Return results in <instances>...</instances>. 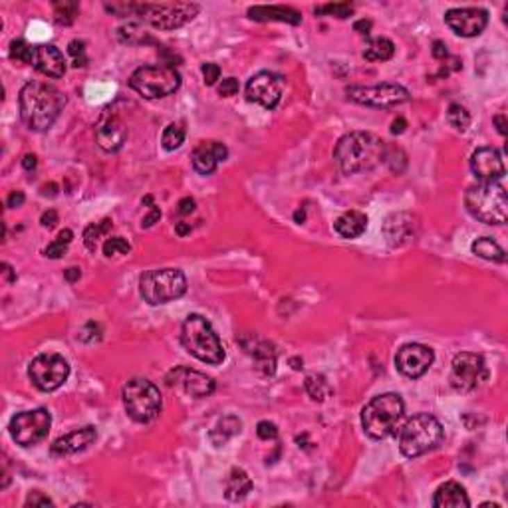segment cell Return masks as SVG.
<instances>
[{
  "mask_svg": "<svg viewBox=\"0 0 508 508\" xmlns=\"http://www.w3.org/2000/svg\"><path fill=\"white\" fill-rule=\"evenodd\" d=\"M292 363H294V366H292L294 370H300V359H292Z\"/></svg>",
  "mask_w": 508,
  "mask_h": 508,
  "instance_id": "cell-63",
  "label": "cell"
},
{
  "mask_svg": "<svg viewBox=\"0 0 508 508\" xmlns=\"http://www.w3.org/2000/svg\"><path fill=\"white\" fill-rule=\"evenodd\" d=\"M120 38L127 44H141V42H149L145 36V32L138 26V24H127V26L120 28Z\"/></svg>",
  "mask_w": 508,
  "mask_h": 508,
  "instance_id": "cell-42",
  "label": "cell"
},
{
  "mask_svg": "<svg viewBox=\"0 0 508 508\" xmlns=\"http://www.w3.org/2000/svg\"><path fill=\"white\" fill-rule=\"evenodd\" d=\"M334 227H336V233L343 238H357L368 229V217L359 211H347L336 219Z\"/></svg>",
  "mask_w": 508,
  "mask_h": 508,
  "instance_id": "cell-27",
  "label": "cell"
},
{
  "mask_svg": "<svg viewBox=\"0 0 508 508\" xmlns=\"http://www.w3.org/2000/svg\"><path fill=\"white\" fill-rule=\"evenodd\" d=\"M185 141V127L181 124H169L161 136V145L165 151H175Z\"/></svg>",
  "mask_w": 508,
  "mask_h": 508,
  "instance_id": "cell-35",
  "label": "cell"
},
{
  "mask_svg": "<svg viewBox=\"0 0 508 508\" xmlns=\"http://www.w3.org/2000/svg\"><path fill=\"white\" fill-rule=\"evenodd\" d=\"M433 507L435 508H467L470 507L467 491L463 484L449 481L441 484L437 493L433 496Z\"/></svg>",
  "mask_w": 508,
  "mask_h": 508,
  "instance_id": "cell-26",
  "label": "cell"
},
{
  "mask_svg": "<svg viewBox=\"0 0 508 508\" xmlns=\"http://www.w3.org/2000/svg\"><path fill=\"white\" fill-rule=\"evenodd\" d=\"M24 192L22 191H13L10 195H8V199H6V205L10 206V208H16V206H22V203H24Z\"/></svg>",
  "mask_w": 508,
  "mask_h": 508,
  "instance_id": "cell-52",
  "label": "cell"
},
{
  "mask_svg": "<svg viewBox=\"0 0 508 508\" xmlns=\"http://www.w3.org/2000/svg\"><path fill=\"white\" fill-rule=\"evenodd\" d=\"M28 377L40 391H56L69 377L68 361L58 354H40L30 361Z\"/></svg>",
  "mask_w": 508,
  "mask_h": 508,
  "instance_id": "cell-12",
  "label": "cell"
},
{
  "mask_svg": "<svg viewBox=\"0 0 508 508\" xmlns=\"http://www.w3.org/2000/svg\"><path fill=\"white\" fill-rule=\"evenodd\" d=\"M316 14H328V16H336V18H347L354 14V6L347 2H336V4H324L318 6Z\"/></svg>",
  "mask_w": 508,
  "mask_h": 508,
  "instance_id": "cell-41",
  "label": "cell"
},
{
  "mask_svg": "<svg viewBox=\"0 0 508 508\" xmlns=\"http://www.w3.org/2000/svg\"><path fill=\"white\" fill-rule=\"evenodd\" d=\"M384 234L391 247H401L415 236V219L409 213H395L385 220Z\"/></svg>",
  "mask_w": 508,
  "mask_h": 508,
  "instance_id": "cell-24",
  "label": "cell"
},
{
  "mask_svg": "<svg viewBox=\"0 0 508 508\" xmlns=\"http://www.w3.org/2000/svg\"><path fill=\"white\" fill-rule=\"evenodd\" d=\"M229 149L220 141H203L192 151V167L201 175H211L220 161H224Z\"/></svg>",
  "mask_w": 508,
  "mask_h": 508,
  "instance_id": "cell-21",
  "label": "cell"
},
{
  "mask_svg": "<svg viewBox=\"0 0 508 508\" xmlns=\"http://www.w3.org/2000/svg\"><path fill=\"white\" fill-rule=\"evenodd\" d=\"M219 94L222 97H233L238 94V80L234 78H224L219 85Z\"/></svg>",
  "mask_w": 508,
  "mask_h": 508,
  "instance_id": "cell-47",
  "label": "cell"
},
{
  "mask_svg": "<svg viewBox=\"0 0 508 508\" xmlns=\"http://www.w3.org/2000/svg\"><path fill=\"white\" fill-rule=\"evenodd\" d=\"M173 377H175L173 384L183 385L185 393L195 399L208 398V395L215 391V379L208 377V375H205V373H201V371L187 370V368H177V370L173 371ZM173 377L169 375L167 379H173Z\"/></svg>",
  "mask_w": 508,
  "mask_h": 508,
  "instance_id": "cell-20",
  "label": "cell"
},
{
  "mask_svg": "<svg viewBox=\"0 0 508 508\" xmlns=\"http://www.w3.org/2000/svg\"><path fill=\"white\" fill-rule=\"evenodd\" d=\"M101 338V328L97 326L96 322H90L83 326V330L80 331V340L85 343H94Z\"/></svg>",
  "mask_w": 508,
  "mask_h": 508,
  "instance_id": "cell-44",
  "label": "cell"
},
{
  "mask_svg": "<svg viewBox=\"0 0 508 508\" xmlns=\"http://www.w3.org/2000/svg\"><path fill=\"white\" fill-rule=\"evenodd\" d=\"M443 441V425L437 417L429 413H419L407 419L399 431V451L407 459H415L433 451Z\"/></svg>",
  "mask_w": 508,
  "mask_h": 508,
  "instance_id": "cell-5",
  "label": "cell"
},
{
  "mask_svg": "<svg viewBox=\"0 0 508 508\" xmlns=\"http://www.w3.org/2000/svg\"><path fill=\"white\" fill-rule=\"evenodd\" d=\"M80 276H82V270L76 268V266H74V268H68V270H64V278H66L68 282H72V284H74L76 280H80Z\"/></svg>",
  "mask_w": 508,
  "mask_h": 508,
  "instance_id": "cell-54",
  "label": "cell"
},
{
  "mask_svg": "<svg viewBox=\"0 0 508 508\" xmlns=\"http://www.w3.org/2000/svg\"><path fill=\"white\" fill-rule=\"evenodd\" d=\"M203 78H205V83L206 85H215L217 80L220 78V68L217 64H213V62H208V64H203Z\"/></svg>",
  "mask_w": 508,
  "mask_h": 508,
  "instance_id": "cell-46",
  "label": "cell"
},
{
  "mask_svg": "<svg viewBox=\"0 0 508 508\" xmlns=\"http://www.w3.org/2000/svg\"><path fill=\"white\" fill-rule=\"evenodd\" d=\"M256 435H259L262 441L276 439V437H278V427H276L275 423H270V421H261V423L256 425Z\"/></svg>",
  "mask_w": 508,
  "mask_h": 508,
  "instance_id": "cell-45",
  "label": "cell"
},
{
  "mask_svg": "<svg viewBox=\"0 0 508 508\" xmlns=\"http://www.w3.org/2000/svg\"><path fill=\"white\" fill-rule=\"evenodd\" d=\"M240 429H243V421H240L236 415H227V417L219 419L217 425L211 429L208 439H211V443H213L215 447H220V445H224L227 441L233 439L234 435H238Z\"/></svg>",
  "mask_w": 508,
  "mask_h": 508,
  "instance_id": "cell-30",
  "label": "cell"
},
{
  "mask_svg": "<svg viewBox=\"0 0 508 508\" xmlns=\"http://www.w3.org/2000/svg\"><path fill=\"white\" fill-rule=\"evenodd\" d=\"M199 4L192 2H171V4H131V13L147 20L153 28L175 30L191 22L199 14Z\"/></svg>",
  "mask_w": 508,
  "mask_h": 508,
  "instance_id": "cell-10",
  "label": "cell"
},
{
  "mask_svg": "<svg viewBox=\"0 0 508 508\" xmlns=\"http://www.w3.org/2000/svg\"><path fill=\"white\" fill-rule=\"evenodd\" d=\"M72 238H74V233H72L69 229L60 231V234L56 236L54 243H50L48 248L44 250V254H46L48 259H62V256L66 254V250H68Z\"/></svg>",
  "mask_w": 508,
  "mask_h": 508,
  "instance_id": "cell-37",
  "label": "cell"
},
{
  "mask_svg": "<svg viewBox=\"0 0 508 508\" xmlns=\"http://www.w3.org/2000/svg\"><path fill=\"white\" fill-rule=\"evenodd\" d=\"M96 427L88 425L82 427V429H76V431H72L68 435L56 439L52 443V447H50V454L52 457H66V454L80 453L83 449H88L96 441Z\"/></svg>",
  "mask_w": 508,
  "mask_h": 508,
  "instance_id": "cell-22",
  "label": "cell"
},
{
  "mask_svg": "<svg viewBox=\"0 0 508 508\" xmlns=\"http://www.w3.org/2000/svg\"><path fill=\"white\" fill-rule=\"evenodd\" d=\"M405 403L398 393H384L373 398L361 409V427L366 435L375 441H382L395 433L399 421L403 419Z\"/></svg>",
  "mask_w": 508,
  "mask_h": 508,
  "instance_id": "cell-4",
  "label": "cell"
},
{
  "mask_svg": "<svg viewBox=\"0 0 508 508\" xmlns=\"http://www.w3.org/2000/svg\"><path fill=\"white\" fill-rule=\"evenodd\" d=\"M56 192H58V185H56V183H50V185H44V187H42V195H46V197H48V195L54 197Z\"/></svg>",
  "mask_w": 508,
  "mask_h": 508,
  "instance_id": "cell-60",
  "label": "cell"
},
{
  "mask_svg": "<svg viewBox=\"0 0 508 508\" xmlns=\"http://www.w3.org/2000/svg\"><path fill=\"white\" fill-rule=\"evenodd\" d=\"M294 219H296V222H302V220H304V211H298Z\"/></svg>",
  "mask_w": 508,
  "mask_h": 508,
  "instance_id": "cell-62",
  "label": "cell"
},
{
  "mask_svg": "<svg viewBox=\"0 0 508 508\" xmlns=\"http://www.w3.org/2000/svg\"><path fill=\"white\" fill-rule=\"evenodd\" d=\"M131 90L147 99L171 96L181 85V76L171 66H145L136 69L129 78Z\"/></svg>",
  "mask_w": 508,
  "mask_h": 508,
  "instance_id": "cell-9",
  "label": "cell"
},
{
  "mask_svg": "<svg viewBox=\"0 0 508 508\" xmlns=\"http://www.w3.org/2000/svg\"><path fill=\"white\" fill-rule=\"evenodd\" d=\"M495 125L498 127V133L500 136H507V117L505 115H495Z\"/></svg>",
  "mask_w": 508,
  "mask_h": 508,
  "instance_id": "cell-57",
  "label": "cell"
},
{
  "mask_svg": "<svg viewBox=\"0 0 508 508\" xmlns=\"http://www.w3.org/2000/svg\"><path fill=\"white\" fill-rule=\"evenodd\" d=\"M26 507H54V502L42 493H30L26 498Z\"/></svg>",
  "mask_w": 508,
  "mask_h": 508,
  "instance_id": "cell-48",
  "label": "cell"
},
{
  "mask_svg": "<svg viewBox=\"0 0 508 508\" xmlns=\"http://www.w3.org/2000/svg\"><path fill=\"white\" fill-rule=\"evenodd\" d=\"M80 4L78 2H56L54 4V16L58 24H72L78 16Z\"/></svg>",
  "mask_w": 508,
  "mask_h": 508,
  "instance_id": "cell-38",
  "label": "cell"
},
{
  "mask_svg": "<svg viewBox=\"0 0 508 508\" xmlns=\"http://www.w3.org/2000/svg\"><path fill=\"white\" fill-rule=\"evenodd\" d=\"M68 54L74 60L76 68H83L88 64V56H85V44L82 40H72L68 44Z\"/></svg>",
  "mask_w": 508,
  "mask_h": 508,
  "instance_id": "cell-43",
  "label": "cell"
},
{
  "mask_svg": "<svg viewBox=\"0 0 508 508\" xmlns=\"http://www.w3.org/2000/svg\"><path fill=\"white\" fill-rule=\"evenodd\" d=\"M486 379V366L479 354L461 352L451 363V387L459 393H470Z\"/></svg>",
  "mask_w": 508,
  "mask_h": 508,
  "instance_id": "cell-13",
  "label": "cell"
},
{
  "mask_svg": "<svg viewBox=\"0 0 508 508\" xmlns=\"http://www.w3.org/2000/svg\"><path fill=\"white\" fill-rule=\"evenodd\" d=\"M433 359L435 354L431 347H427L423 343H405L403 347H399L395 356V368L405 377L417 379L429 371V368L433 366Z\"/></svg>",
  "mask_w": 508,
  "mask_h": 508,
  "instance_id": "cell-15",
  "label": "cell"
},
{
  "mask_svg": "<svg viewBox=\"0 0 508 508\" xmlns=\"http://www.w3.org/2000/svg\"><path fill=\"white\" fill-rule=\"evenodd\" d=\"M465 206L484 224H502L508 219L507 189L500 183H479L465 192Z\"/></svg>",
  "mask_w": 508,
  "mask_h": 508,
  "instance_id": "cell-6",
  "label": "cell"
},
{
  "mask_svg": "<svg viewBox=\"0 0 508 508\" xmlns=\"http://www.w3.org/2000/svg\"><path fill=\"white\" fill-rule=\"evenodd\" d=\"M34 68L48 78H62L66 74V60L64 54L54 44H40L34 46Z\"/></svg>",
  "mask_w": 508,
  "mask_h": 508,
  "instance_id": "cell-23",
  "label": "cell"
},
{
  "mask_svg": "<svg viewBox=\"0 0 508 508\" xmlns=\"http://www.w3.org/2000/svg\"><path fill=\"white\" fill-rule=\"evenodd\" d=\"M179 215H191L192 211H195V199L191 197H185V199H181L179 201Z\"/></svg>",
  "mask_w": 508,
  "mask_h": 508,
  "instance_id": "cell-51",
  "label": "cell"
},
{
  "mask_svg": "<svg viewBox=\"0 0 508 508\" xmlns=\"http://www.w3.org/2000/svg\"><path fill=\"white\" fill-rule=\"evenodd\" d=\"M38 165V159H36V155H24V159H22V167L26 169V171H32V169H36Z\"/></svg>",
  "mask_w": 508,
  "mask_h": 508,
  "instance_id": "cell-56",
  "label": "cell"
},
{
  "mask_svg": "<svg viewBox=\"0 0 508 508\" xmlns=\"http://www.w3.org/2000/svg\"><path fill=\"white\" fill-rule=\"evenodd\" d=\"M252 357H254V370L261 373L262 377H270L276 373V357L278 352L270 342H259L252 347Z\"/></svg>",
  "mask_w": 508,
  "mask_h": 508,
  "instance_id": "cell-28",
  "label": "cell"
},
{
  "mask_svg": "<svg viewBox=\"0 0 508 508\" xmlns=\"http://www.w3.org/2000/svg\"><path fill=\"white\" fill-rule=\"evenodd\" d=\"M131 250V245L122 238V236H111L106 240V245H104V254L111 259V256H117V254H127Z\"/></svg>",
  "mask_w": 508,
  "mask_h": 508,
  "instance_id": "cell-40",
  "label": "cell"
},
{
  "mask_svg": "<svg viewBox=\"0 0 508 508\" xmlns=\"http://www.w3.org/2000/svg\"><path fill=\"white\" fill-rule=\"evenodd\" d=\"M159 219H161V211H159V206H149V213L143 217V220H141V227L143 229H151L153 224L155 222H159Z\"/></svg>",
  "mask_w": 508,
  "mask_h": 508,
  "instance_id": "cell-49",
  "label": "cell"
},
{
  "mask_svg": "<svg viewBox=\"0 0 508 508\" xmlns=\"http://www.w3.org/2000/svg\"><path fill=\"white\" fill-rule=\"evenodd\" d=\"M447 122L457 131H467V127L470 125V113L461 104H451L447 110Z\"/></svg>",
  "mask_w": 508,
  "mask_h": 508,
  "instance_id": "cell-36",
  "label": "cell"
},
{
  "mask_svg": "<svg viewBox=\"0 0 508 508\" xmlns=\"http://www.w3.org/2000/svg\"><path fill=\"white\" fill-rule=\"evenodd\" d=\"M447 26L463 38L479 36L489 24V13L482 8H451L445 14Z\"/></svg>",
  "mask_w": 508,
  "mask_h": 508,
  "instance_id": "cell-17",
  "label": "cell"
},
{
  "mask_svg": "<svg viewBox=\"0 0 508 508\" xmlns=\"http://www.w3.org/2000/svg\"><path fill=\"white\" fill-rule=\"evenodd\" d=\"M354 28H356V32H359V34H370L371 20H359V22L354 24Z\"/></svg>",
  "mask_w": 508,
  "mask_h": 508,
  "instance_id": "cell-58",
  "label": "cell"
},
{
  "mask_svg": "<svg viewBox=\"0 0 508 508\" xmlns=\"http://www.w3.org/2000/svg\"><path fill=\"white\" fill-rule=\"evenodd\" d=\"M304 387H306L308 395L314 399V401H318V403L326 401L331 393V387L328 384V379L324 375H320V373H310L306 377V382H304Z\"/></svg>",
  "mask_w": 508,
  "mask_h": 508,
  "instance_id": "cell-33",
  "label": "cell"
},
{
  "mask_svg": "<svg viewBox=\"0 0 508 508\" xmlns=\"http://www.w3.org/2000/svg\"><path fill=\"white\" fill-rule=\"evenodd\" d=\"M96 139L97 145L104 151H117V149H122V145L127 139V127L122 124V120L117 115H111L110 111H106L96 127Z\"/></svg>",
  "mask_w": 508,
  "mask_h": 508,
  "instance_id": "cell-19",
  "label": "cell"
},
{
  "mask_svg": "<svg viewBox=\"0 0 508 508\" xmlns=\"http://www.w3.org/2000/svg\"><path fill=\"white\" fill-rule=\"evenodd\" d=\"M470 169H473L475 177L481 179L482 183H498L507 173L505 161L495 147H481L473 153Z\"/></svg>",
  "mask_w": 508,
  "mask_h": 508,
  "instance_id": "cell-18",
  "label": "cell"
},
{
  "mask_svg": "<svg viewBox=\"0 0 508 508\" xmlns=\"http://www.w3.org/2000/svg\"><path fill=\"white\" fill-rule=\"evenodd\" d=\"M139 290L151 306L173 302L187 292V278L177 268H157L141 276Z\"/></svg>",
  "mask_w": 508,
  "mask_h": 508,
  "instance_id": "cell-8",
  "label": "cell"
},
{
  "mask_svg": "<svg viewBox=\"0 0 508 508\" xmlns=\"http://www.w3.org/2000/svg\"><path fill=\"white\" fill-rule=\"evenodd\" d=\"M111 231V219H104L96 222V224H90L85 227L83 231V245L90 248V250H96L97 243Z\"/></svg>",
  "mask_w": 508,
  "mask_h": 508,
  "instance_id": "cell-34",
  "label": "cell"
},
{
  "mask_svg": "<svg viewBox=\"0 0 508 508\" xmlns=\"http://www.w3.org/2000/svg\"><path fill=\"white\" fill-rule=\"evenodd\" d=\"M40 222L44 229H54L56 222H58V213H56L54 208L46 211V213L40 217Z\"/></svg>",
  "mask_w": 508,
  "mask_h": 508,
  "instance_id": "cell-50",
  "label": "cell"
},
{
  "mask_svg": "<svg viewBox=\"0 0 508 508\" xmlns=\"http://www.w3.org/2000/svg\"><path fill=\"white\" fill-rule=\"evenodd\" d=\"M395 54V44L389 38H373L363 50V58L370 62H385Z\"/></svg>",
  "mask_w": 508,
  "mask_h": 508,
  "instance_id": "cell-32",
  "label": "cell"
},
{
  "mask_svg": "<svg viewBox=\"0 0 508 508\" xmlns=\"http://www.w3.org/2000/svg\"><path fill=\"white\" fill-rule=\"evenodd\" d=\"M248 16L259 22H286V24H300L302 14L288 6H250Z\"/></svg>",
  "mask_w": 508,
  "mask_h": 508,
  "instance_id": "cell-25",
  "label": "cell"
},
{
  "mask_svg": "<svg viewBox=\"0 0 508 508\" xmlns=\"http://www.w3.org/2000/svg\"><path fill=\"white\" fill-rule=\"evenodd\" d=\"M191 233V224L187 222H177V234L179 236H185V234Z\"/></svg>",
  "mask_w": 508,
  "mask_h": 508,
  "instance_id": "cell-61",
  "label": "cell"
},
{
  "mask_svg": "<svg viewBox=\"0 0 508 508\" xmlns=\"http://www.w3.org/2000/svg\"><path fill=\"white\" fill-rule=\"evenodd\" d=\"M385 157V141L370 131H352L345 133L336 149H334V159L343 173L352 175L363 169H371L384 161Z\"/></svg>",
  "mask_w": 508,
  "mask_h": 508,
  "instance_id": "cell-2",
  "label": "cell"
},
{
  "mask_svg": "<svg viewBox=\"0 0 508 508\" xmlns=\"http://www.w3.org/2000/svg\"><path fill=\"white\" fill-rule=\"evenodd\" d=\"M2 275H4V278H6V282H14V280H16V276H14V272H13V266H10V264H6V262L2 264Z\"/></svg>",
  "mask_w": 508,
  "mask_h": 508,
  "instance_id": "cell-59",
  "label": "cell"
},
{
  "mask_svg": "<svg viewBox=\"0 0 508 508\" xmlns=\"http://www.w3.org/2000/svg\"><path fill=\"white\" fill-rule=\"evenodd\" d=\"M405 127H407V122H405L403 117H398V120L391 124V133H393V136H399V133L405 131Z\"/></svg>",
  "mask_w": 508,
  "mask_h": 508,
  "instance_id": "cell-55",
  "label": "cell"
},
{
  "mask_svg": "<svg viewBox=\"0 0 508 508\" xmlns=\"http://www.w3.org/2000/svg\"><path fill=\"white\" fill-rule=\"evenodd\" d=\"M181 343L199 361L219 366L224 359V347L220 343L217 331L213 330V326L201 314H189L187 320L183 322Z\"/></svg>",
  "mask_w": 508,
  "mask_h": 508,
  "instance_id": "cell-3",
  "label": "cell"
},
{
  "mask_svg": "<svg viewBox=\"0 0 508 508\" xmlns=\"http://www.w3.org/2000/svg\"><path fill=\"white\" fill-rule=\"evenodd\" d=\"M282 97V80L270 72L254 74L247 83V99L259 104L264 110H272Z\"/></svg>",
  "mask_w": 508,
  "mask_h": 508,
  "instance_id": "cell-16",
  "label": "cell"
},
{
  "mask_svg": "<svg viewBox=\"0 0 508 508\" xmlns=\"http://www.w3.org/2000/svg\"><path fill=\"white\" fill-rule=\"evenodd\" d=\"M433 56H435L437 60H445V58H447V46H445L441 40L433 42Z\"/></svg>",
  "mask_w": 508,
  "mask_h": 508,
  "instance_id": "cell-53",
  "label": "cell"
},
{
  "mask_svg": "<svg viewBox=\"0 0 508 508\" xmlns=\"http://www.w3.org/2000/svg\"><path fill=\"white\" fill-rule=\"evenodd\" d=\"M10 58L20 64H32L34 60V46H30L26 40H13L10 44Z\"/></svg>",
  "mask_w": 508,
  "mask_h": 508,
  "instance_id": "cell-39",
  "label": "cell"
},
{
  "mask_svg": "<svg viewBox=\"0 0 508 508\" xmlns=\"http://www.w3.org/2000/svg\"><path fill=\"white\" fill-rule=\"evenodd\" d=\"M20 117L32 131H48L66 106V96L50 83L30 82L20 90Z\"/></svg>",
  "mask_w": 508,
  "mask_h": 508,
  "instance_id": "cell-1",
  "label": "cell"
},
{
  "mask_svg": "<svg viewBox=\"0 0 508 508\" xmlns=\"http://www.w3.org/2000/svg\"><path fill=\"white\" fill-rule=\"evenodd\" d=\"M125 413L138 421V423H149L161 411V393L159 387L143 377H133L124 385L122 389Z\"/></svg>",
  "mask_w": 508,
  "mask_h": 508,
  "instance_id": "cell-7",
  "label": "cell"
},
{
  "mask_svg": "<svg viewBox=\"0 0 508 508\" xmlns=\"http://www.w3.org/2000/svg\"><path fill=\"white\" fill-rule=\"evenodd\" d=\"M250 491H252V481H250L247 470L233 468L231 475H229V479L224 482V496L231 502H236V500H243Z\"/></svg>",
  "mask_w": 508,
  "mask_h": 508,
  "instance_id": "cell-29",
  "label": "cell"
},
{
  "mask_svg": "<svg viewBox=\"0 0 508 508\" xmlns=\"http://www.w3.org/2000/svg\"><path fill=\"white\" fill-rule=\"evenodd\" d=\"M470 250L477 254V256H481L484 261H493V262H505L507 261V252L502 250V248L496 245L493 238H489V236H482V238H477L475 243H473V247Z\"/></svg>",
  "mask_w": 508,
  "mask_h": 508,
  "instance_id": "cell-31",
  "label": "cell"
},
{
  "mask_svg": "<svg viewBox=\"0 0 508 508\" xmlns=\"http://www.w3.org/2000/svg\"><path fill=\"white\" fill-rule=\"evenodd\" d=\"M347 97L370 108H393L409 99V92L399 83H377V85H354L347 88Z\"/></svg>",
  "mask_w": 508,
  "mask_h": 508,
  "instance_id": "cell-14",
  "label": "cell"
},
{
  "mask_svg": "<svg viewBox=\"0 0 508 508\" xmlns=\"http://www.w3.org/2000/svg\"><path fill=\"white\" fill-rule=\"evenodd\" d=\"M52 425V415L48 409H32V411L16 413L10 419V437L20 447H34L40 441L46 439L48 431Z\"/></svg>",
  "mask_w": 508,
  "mask_h": 508,
  "instance_id": "cell-11",
  "label": "cell"
}]
</instances>
